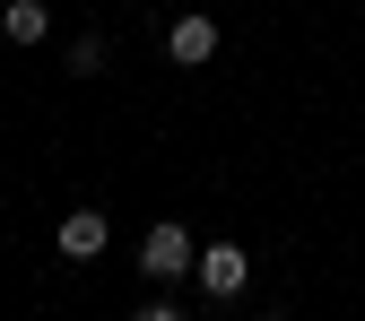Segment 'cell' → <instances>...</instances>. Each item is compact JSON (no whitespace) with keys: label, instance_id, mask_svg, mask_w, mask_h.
Returning <instances> with one entry per match:
<instances>
[{"label":"cell","instance_id":"1","mask_svg":"<svg viewBox=\"0 0 365 321\" xmlns=\"http://www.w3.org/2000/svg\"><path fill=\"white\" fill-rule=\"evenodd\" d=\"M192 261H200V252H192V235H182L174 217H165V226H148V243H140V269H148V278H182Z\"/></svg>","mask_w":365,"mask_h":321},{"label":"cell","instance_id":"2","mask_svg":"<svg viewBox=\"0 0 365 321\" xmlns=\"http://www.w3.org/2000/svg\"><path fill=\"white\" fill-rule=\"evenodd\" d=\"M53 243H61V261H96V252L113 243V226H105V209H70Z\"/></svg>","mask_w":365,"mask_h":321},{"label":"cell","instance_id":"3","mask_svg":"<svg viewBox=\"0 0 365 321\" xmlns=\"http://www.w3.org/2000/svg\"><path fill=\"white\" fill-rule=\"evenodd\" d=\"M244 278H252L244 243H209V252H200V287H209V295H244Z\"/></svg>","mask_w":365,"mask_h":321},{"label":"cell","instance_id":"4","mask_svg":"<svg viewBox=\"0 0 365 321\" xmlns=\"http://www.w3.org/2000/svg\"><path fill=\"white\" fill-rule=\"evenodd\" d=\"M165 53H174L182 70L209 61V53H217V26H209V18H174V26H165Z\"/></svg>","mask_w":365,"mask_h":321},{"label":"cell","instance_id":"5","mask_svg":"<svg viewBox=\"0 0 365 321\" xmlns=\"http://www.w3.org/2000/svg\"><path fill=\"white\" fill-rule=\"evenodd\" d=\"M0 35L9 43H43L53 35V9H43V0H9V9H0Z\"/></svg>","mask_w":365,"mask_h":321},{"label":"cell","instance_id":"6","mask_svg":"<svg viewBox=\"0 0 365 321\" xmlns=\"http://www.w3.org/2000/svg\"><path fill=\"white\" fill-rule=\"evenodd\" d=\"M130 321H192V312H182V304H140Z\"/></svg>","mask_w":365,"mask_h":321},{"label":"cell","instance_id":"7","mask_svg":"<svg viewBox=\"0 0 365 321\" xmlns=\"http://www.w3.org/2000/svg\"><path fill=\"white\" fill-rule=\"evenodd\" d=\"M261 321H287V312H261Z\"/></svg>","mask_w":365,"mask_h":321}]
</instances>
